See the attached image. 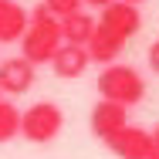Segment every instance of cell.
<instances>
[{"label": "cell", "instance_id": "obj_14", "mask_svg": "<svg viewBox=\"0 0 159 159\" xmlns=\"http://www.w3.org/2000/svg\"><path fill=\"white\" fill-rule=\"evenodd\" d=\"M149 68H152V71L159 75V41L152 44V48H149Z\"/></svg>", "mask_w": 159, "mask_h": 159}, {"label": "cell", "instance_id": "obj_11", "mask_svg": "<svg viewBox=\"0 0 159 159\" xmlns=\"http://www.w3.org/2000/svg\"><path fill=\"white\" fill-rule=\"evenodd\" d=\"M58 24H61V41H68V44H85L95 31V17L85 10L64 14V17H58Z\"/></svg>", "mask_w": 159, "mask_h": 159}, {"label": "cell", "instance_id": "obj_16", "mask_svg": "<svg viewBox=\"0 0 159 159\" xmlns=\"http://www.w3.org/2000/svg\"><path fill=\"white\" fill-rule=\"evenodd\" d=\"M81 3H88V7H98V10H102V7L108 3V0H81Z\"/></svg>", "mask_w": 159, "mask_h": 159}, {"label": "cell", "instance_id": "obj_8", "mask_svg": "<svg viewBox=\"0 0 159 159\" xmlns=\"http://www.w3.org/2000/svg\"><path fill=\"white\" fill-rule=\"evenodd\" d=\"M125 105H119V102H108V98H102L95 108H92V115H88V125H92V135L95 139H108L115 129L125 125Z\"/></svg>", "mask_w": 159, "mask_h": 159}, {"label": "cell", "instance_id": "obj_1", "mask_svg": "<svg viewBox=\"0 0 159 159\" xmlns=\"http://www.w3.org/2000/svg\"><path fill=\"white\" fill-rule=\"evenodd\" d=\"M58 48H61V24L44 3H37L27 14V27L20 34V54L31 64H48Z\"/></svg>", "mask_w": 159, "mask_h": 159}, {"label": "cell", "instance_id": "obj_7", "mask_svg": "<svg viewBox=\"0 0 159 159\" xmlns=\"http://www.w3.org/2000/svg\"><path fill=\"white\" fill-rule=\"evenodd\" d=\"M48 64L54 68L58 78L71 81V78H81V75H85V68L92 64V58H88L85 44H68V41H61V48L51 54V61H48Z\"/></svg>", "mask_w": 159, "mask_h": 159}, {"label": "cell", "instance_id": "obj_9", "mask_svg": "<svg viewBox=\"0 0 159 159\" xmlns=\"http://www.w3.org/2000/svg\"><path fill=\"white\" fill-rule=\"evenodd\" d=\"M122 48H125V41H122V37H115L112 31H105V27L95 20V31H92V37L85 41L88 58L98 61V64H112L119 54H122Z\"/></svg>", "mask_w": 159, "mask_h": 159}, {"label": "cell", "instance_id": "obj_17", "mask_svg": "<svg viewBox=\"0 0 159 159\" xmlns=\"http://www.w3.org/2000/svg\"><path fill=\"white\" fill-rule=\"evenodd\" d=\"M125 3H142V0H125Z\"/></svg>", "mask_w": 159, "mask_h": 159}, {"label": "cell", "instance_id": "obj_5", "mask_svg": "<svg viewBox=\"0 0 159 159\" xmlns=\"http://www.w3.org/2000/svg\"><path fill=\"white\" fill-rule=\"evenodd\" d=\"M112 152L119 159H146V156H152V139H149V132L146 129H139V125H122V129H115L108 139H102Z\"/></svg>", "mask_w": 159, "mask_h": 159}, {"label": "cell", "instance_id": "obj_3", "mask_svg": "<svg viewBox=\"0 0 159 159\" xmlns=\"http://www.w3.org/2000/svg\"><path fill=\"white\" fill-rule=\"evenodd\" d=\"M61 129H64V112L54 102H37L27 112H20V135L31 139V142H37V146L58 139Z\"/></svg>", "mask_w": 159, "mask_h": 159}, {"label": "cell", "instance_id": "obj_19", "mask_svg": "<svg viewBox=\"0 0 159 159\" xmlns=\"http://www.w3.org/2000/svg\"><path fill=\"white\" fill-rule=\"evenodd\" d=\"M0 95H3V92H0Z\"/></svg>", "mask_w": 159, "mask_h": 159}, {"label": "cell", "instance_id": "obj_6", "mask_svg": "<svg viewBox=\"0 0 159 159\" xmlns=\"http://www.w3.org/2000/svg\"><path fill=\"white\" fill-rule=\"evenodd\" d=\"M34 68H37V64H31L24 54L0 61V92H3V95H24V92H31Z\"/></svg>", "mask_w": 159, "mask_h": 159}, {"label": "cell", "instance_id": "obj_2", "mask_svg": "<svg viewBox=\"0 0 159 159\" xmlns=\"http://www.w3.org/2000/svg\"><path fill=\"white\" fill-rule=\"evenodd\" d=\"M98 95L132 108V105H139L146 98V81L132 64H108L98 75Z\"/></svg>", "mask_w": 159, "mask_h": 159}, {"label": "cell", "instance_id": "obj_13", "mask_svg": "<svg viewBox=\"0 0 159 159\" xmlns=\"http://www.w3.org/2000/svg\"><path fill=\"white\" fill-rule=\"evenodd\" d=\"M54 17H64V14H75V10H81V0H41Z\"/></svg>", "mask_w": 159, "mask_h": 159}, {"label": "cell", "instance_id": "obj_10", "mask_svg": "<svg viewBox=\"0 0 159 159\" xmlns=\"http://www.w3.org/2000/svg\"><path fill=\"white\" fill-rule=\"evenodd\" d=\"M24 27H27V10L17 0H0V44L20 41Z\"/></svg>", "mask_w": 159, "mask_h": 159}, {"label": "cell", "instance_id": "obj_15", "mask_svg": "<svg viewBox=\"0 0 159 159\" xmlns=\"http://www.w3.org/2000/svg\"><path fill=\"white\" fill-rule=\"evenodd\" d=\"M149 139H152V152H156V156H159V125L152 129V135H149Z\"/></svg>", "mask_w": 159, "mask_h": 159}, {"label": "cell", "instance_id": "obj_4", "mask_svg": "<svg viewBox=\"0 0 159 159\" xmlns=\"http://www.w3.org/2000/svg\"><path fill=\"white\" fill-rule=\"evenodd\" d=\"M98 24L105 27V31H112L115 37H135L139 27H142V14H139V3H125V0H108L105 7H102V17H98Z\"/></svg>", "mask_w": 159, "mask_h": 159}, {"label": "cell", "instance_id": "obj_18", "mask_svg": "<svg viewBox=\"0 0 159 159\" xmlns=\"http://www.w3.org/2000/svg\"><path fill=\"white\" fill-rule=\"evenodd\" d=\"M146 159H159V156H156V152H152V156H146Z\"/></svg>", "mask_w": 159, "mask_h": 159}, {"label": "cell", "instance_id": "obj_12", "mask_svg": "<svg viewBox=\"0 0 159 159\" xmlns=\"http://www.w3.org/2000/svg\"><path fill=\"white\" fill-rule=\"evenodd\" d=\"M17 132H20V112H17V105H10V102L0 98V146L10 142V139H17Z\"/></svg>", "mask_w": 159, "mask_h": 159}]
</instances>
